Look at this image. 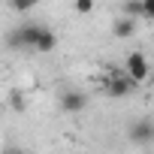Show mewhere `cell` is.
Masks as SVG:
<instances>
[{"label":"cell","instance_id":"obj_1","mask_svg":"<svg viewBox=\"0 0 154 154\" xmlns=\"http://www.w3.org/2000/svg\"><path fill=\"white\" fill-rule=\"evenodd\" d=\"M103 91H106V97L121 100V97H127V94L136 91V82L130 79L124 69H109L106 72V82H103Z\"/></svg>","mask_w":154,"mask_h":154},{"label":"cell","instance_id":"obj_2","mask_svg":"<svg viewBox=\"0 0 154 154\" xmlns=\"http://www.w3.org/2000/svg\"><path fill=\"white\" fill-rule=\"evenodd\" d=\"M124 72L130 75L136 85H142L148 75H151V63H148V57H145L142 51H130V54L124 57Z\"/></svg>","mask_w":154,"mask_h":154},{"label":"cell","instance_id":"obj_3","mask_svg":"<svg viewBox=\"0 0 154 154\" xmlns=\"http://www.w3.org/2000/svg\"><path fill=\"white\" fill-rule=\"evenodd\" d=\"M39 27H42V24H18V27L6 36V42H9L12 48H33V39H36Z\"/></svg>","mask_w":154,"mask_h":154},{"label":"cell","instance_id":"obj_4","mask_svg":"<svg viewBox=\"0 0 154 154\" xmlns=\"http://www.w3.org/2000/svg\"><path fill=\"white\" fill-rule=\"evenodd\" d=\"M85 106H88V94H85V91H72V88H69V91L60 94V109H63L66 115H79Z\"/></svg>","mask_w":154,"mask_h":154},{"label":"cell","instance_id":"obj_5","mask_svg":"<svg viewBox=\"0 0 154 154\" xmlns=\"http://www.w3.org/2000/svg\"><path fill=\"white\" fill-rule=\"evenodd\" d=\"M133 33H136V18L121 15V18L112 21V36H115V39H130Z\"/></svg>","mask_w":154,"mask_h":154},{"label":"cell","instance_id":"obj_6","mask_svg":"<svg viewBox=\"0 0 154 154\" xmlns=\"http://www.w3.org/2000/svg\"><path fill=\"white\" fill-rule=\"evenodd\" d=\"M130 139H133L136 145H148V142L154 139V124H151V121H136V124L130 127Z\"/></svg>","mask_w":154,"mask_h":154},{"label":"cell","instance_id":"obj_7","mask_svg":"<svg viewBox=\"0 0 154 154\" xmlns=\"http://www.w3.org/2000/svg\"><path fill=\"white\" fill-rule=\"evenodd\" d=\"M57 48V33L48 27H39L36 39H33V51H54Z\"/></svg>","mask_w":154,"mask_h":154},{"label":"cell","instance_id":"obj_8","mask_svg":"<svg viewBox=\"0 0 154 154\" xmlns=\"http://www.w3.org/2000/svg\"><path fill=\"white\" fill-rule=\"evenodd\" d=\"M12 3V9L18 12V15H27V12H33L36 6H39V0H9Z\"/></svg>","mask_w":154,"mask_h":154},{"label":"cell","instance_id":"obj_9","mask_svg":"<svg viewBox=\"0 0 154 154\" xmlns=\"http://www.w3.org/2000/svg\"><path fill=\"white\" fill-rule=\"evenodd\" d=\"M124 15L142 18V0H124Z\"/></svg>","mask_w":154,"mask_h":154},{"label":"cell","instance_id":"obj_10","mask_svg":"<svg viewBox=\"0 0 154 154\" xmlns=\"http://www.w3.org/2000/svg\"><path fill=\"white\" fill-rule=\"evenodd\" d=\"M72 9L79 15H91L94 12V0H72Z\"/></svg>","mask_w":154,"mask_h":154},{"label":"cell","instance_id":"obj_11","mask_svg":"<svg viewBox=\"0 0 154 154\" xmlns=\"http://www.w3.org/2000/svg\"><path fill=\"white\" fill-rule=\"evenodd\" d=\"M9 106H12L15 112H24V94H21V91H12V94H9Z\"/></svg>","mask_w":154,"mask_h":154},{"label":"cell","instance_id":"obj_12","mask_svg":"<svg viewBox=\"0 0 154 154\" xmlns=\"http://www.w3.org/2000/svg\"><path fill=\"white\" fill-rule=\"evenodd\" d=\"M142 18H154V0H142Z\"/></svg>","mask_w":154,"mask_h":154},{"label":"cell","instance_id":"obj_13","mask_svg":"<svg viewBox=\"0 0 154 154\" xmlns=\"http://www.w3.org/2000/svg\"><path fill=\"white\" fill-rule=\"evenodd\" d=\"M6 154H27L24 148H12V151H6Z\"/></svg>","mask_w":154,"mask_h":154}]
</instances>
